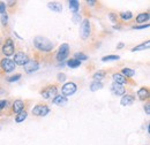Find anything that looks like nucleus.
I'll return each instance as SVG.
<instances>
[{
  "mask_svg": "<svg viewBox=\"0 0 150 145\" xmlns=\"http://www.w3.org/2000/svg\"><path fill=\"white\" fill-rule=\"evenodd\" d=\"M34 45L35 47L42 51V52H51L54 47V44L46 37L43 36H37L34 38Z\"/></svg>",
  "mask_w": 150,
  "mask_h": 145,
  "instance_id": "f257e3e1",
  "label": "nucleus"
},
{
  "mask_svg": "<svg viewBox=\"0 0 150 145\" xmlns=\"http://www.w3.org/2000/svg\"><path fill=\"white\" fill-rule=\"evenodd\" d=\"M144 109H146V113L149 115V114H150V104H149V103H147V104L144 105Z\"/></svg>",
  "mask_w": 150,
  "mask_h": 145,
  "instance_id": "e433bc0d",
  "label": "nucleus"
},
{
  "mask_svg": "<svg viewBox=\"0 0 150 145\" xmlns=\"http://www.w3.org/2000/svg\"><path fill=\"white\" fill-rule=\"evenodd\" d=\"M6 7H7V5H6L5 2L0 1V14H4V13H6Z\"/></svg>",
  "mask_w": 150,
  "mask_h": 145,
  "instance_id": "72a5a7b5",
  "label": "nucleus"
},
{
  "mask_svg": "<svg viewBox=\"0 0 150 145\" xmlns=\"http://www.w3.org/2000/svg\"><path fill=\"white\" fill-rule=\"evenodd\" d=\"M52 103L56 104V105H59V106H64L67 103V97H65L62 94H57L56 97L52 99Z\"/></svg>",
  "mask_w": 150,
  "mask_h": 145,
  "instance_id": "dca6fc26",
  "label": "nucleus"
},
{
  "mask_svg": "<svg viewBox=\"0 0 150 145\" xmlns=\"http://www.w3.org/2000/svg\"><path fill=\"white\" fill-rule=\"evenodd\" d=\"M79 8H80V2H79L77 0H71V1H69V9H71L74 14L77 13Z\"/></svg>",
  "mask_w": 150,
  "mask_h": 145,
  "instance_id": "5701e85b",
  "label": "nucleus"
},
{
  "mask_svg": "<svg viewBox=\"0 0 150 145\" xmlns=\"http://www.w3.org/2000/svg\"><path fill=\"white\" fill-rule=\"evenodd\" d=\"M135 101V97L133 94H124L121 100H120V105L121 106H129Z\"/></svg>",
  "mask_w": 150,
  "mask_h": 145,
  "instance_id": "4468645a",
  "label": "nucleus"
},
{
  "mask_svg": "<svg viewBox=\"0 0 150 145\" xmlns=\"http://www.w3.org/2000/svg\"><path fill=\"white\" fill-rule=\"evenodd\" d=\"M7 105H8V101L7 100H0V111L4 109L5 107H7Z\"/></svg>",
  "mask_w": 150,
  "mask_h": 145,
  "instance_id": "c9c22d12",
  "label": "nucleus"
},
{
  "mask_svg": "<svg viewBox=\"0 0 150 145\" xmlns=\"http://www.w3.org/2000/svg\"><path fill=\"white\" fill-rule=\"evenodd\" d=\"M38 68H39V63H38L36 60H29L24 65V70H25L27 74H31V72H37Z\"/></svg>",
  "mask_w": 150,
  "mask_h": 145,
  "instance_id": "9d476101",
  "label": "nucleus"
},
{
  "mask_svg": "<svg viewBox=\"0 0 150 145\" xmlns=\"http://www.w3.org/2000/svg\"><path fill=\"white\" fill-rule=\"evenodd\" d=\"M149 89L147 87H142L137 91V97L140 100H144V99H149Z\"/></svg>",
  "mask_w": 150,
  "mask_h": 145,
  "instance_id": "2eb2a0df",
  "label": "nucleus"
},
{
  "mask_svg": "<svg viewBox=\"0 0 150 145\" xmlns=\"http://www.w3.org/2000/svg\"><path fill=\"white\" fill-rule=\"evenodd\" d=\"M21 74H16V75H13V76H11V77H8L7 78V82H9V83H12V82H16V81H19L20 78H21Z\"/></svg>",
  "mask_w": 150,
  "mask_h": 145,
  "instance_id": "c85d7f7f",
  "label": "nucleus"
},
{
  "mask_svg": "<svg viewBox=\"0 0 150 145\" xmlns=\"http://www.w3.org/2000/svg\"><path fill=\"white\" fill-rule=\"evenodd\" d=\"M87 4H88L89 6H95L97 2H96L95 0H87Z\"/></svg>",
  "mask_w": 150,
  "mask_h": 145,
  "instance_id": "4c0bfd02",
  "label": "nucleus"
},
{
  "mask_svg": "<svg viewBox=\"0 0 150 145\" xmlns=\"http://www.w3.org/2000/svg\"><path fill=\"white\" fill-rule=\"evenodd\" d=\"M67 66L69 67V68H77V67H80L81 66V61H79V60H76V59H71V60H68L67 61Z\"/></svg>",
  "mask_w": 150,
  "mask_h": 145,
  "instance_id": "b1692460",
  "label": "nucleus"
},
{
  "mask_svg": "<svg viewBox=\"0 0 150 145\" xmlns=\"http://www.w3.org/2000/svg\"><path fill=\"white\" fill-rule=\"evenodd\" d=\"M149 46H150V42H149V40H147L146 43H142V44H140V45H137V46L133 47V49H132V52H137V51H144V50L149 49Z\"/></svg>",
  "mask_w": 150,
  "mask_h": 145,
  "instance_id": "6ab92c4d",
  "label": "nucleus"
},
{
  "mask_svg": "<svg viewBox=\"0 0 150 145\" xmlns=\"http://www.w3.org/2000/svg\"><path fill=\"white\" fill-rule=\"evenodd\" d=\"M68 55H69V45L66 44V43L65 44H61L59 46V50H58V52H57L56 54L57 61L62 62L64 60H66L68 58Z\"/></svg>",
  "mask_w": 150,
  "mask_h": 145,
  "instance_id": "20e7f679",
  "label": "nucleus"
},
{
  "mask_svg": "<svg viewBox=\"0 0 150 145\" xmlns=\"http://www.w3.org/2000/svg\"><path fill=\"white\" fill-rule=\"evenodd\" d=\"M14 63L15 65H19V66H24L28 61H29V58L28 55L25 54L24 52H18L14 54V59H13Z\"/></svg>",
  "mask_w": 150,
  "mask_h": 145,
  "instance_id": "1a4fd4ad",
  "label": "nucleus"
},
{
  "mask_svg": "<svg viewBox=\"0 0 150 145\" xmlns=\"http://www.w3.org/2000/svg\"><path fill=\"white\" fill-rule=\"evenodd\" d=\"M2 53L5 55V58H8L11 55L15 54V46H14V42L12 38H7L2 45V49H1Z\"/></svg>",
  "mask_w": 150,
  "mask_h": 145,
  "instance_id": "7ed1b4c3",
  "label": "nucleus"
},
{
  "mask_svg": "<svg viewBox=\"0 0 150 145\" xmlns=\"http://www.w3.org/2000/svg\"><path fill=\"white\" fill-rule=\"evenodd\" d=\"M124 46H125V44H124V43H119V44L117 45V49H122Z\"/></svg>",
  "mask_w": 150,
  "mask_h": 145,
  "instance_id": "ea45409f",
  "label": "nucleus"
},
{
  "mask_svg": "<svg viewBox=\"0 0 150 145\" xmlns=\"http://www.w3.org/2000/svg\"><path fill=\"white\" fill-rule=\"evenodd\" d=\"M76 89H77V85L75 84L74 82H68L66 84L62 85L61 88V92H62V96H72L76 92Z\"/></svg>",
  "mask_w": 150,
  "mask_h": 145,
  "instance_id": "6e6552de",
  "label": "nucleus"
},
{
  "mask_svg": "<svg viewBox=\"0 0 150 145\" xmlns=\"http://www.w3.org/2000/svg\"><path fill=\"white\" fill-rule=\"evenodd\" d=\"M7 4H8V6H9V7H13L14 5H16V1H8Z\"/></svg>",
  "mask_w": 150,
  "mask_h": 145,
  "instance_id": "58836bf2",
  "label": "nucleus"
},
{
  "mask_svg": "<svg viewBox=\"0 0 150 145\" xmlns=\"http://www.w3.org/2000/svg\"><path fill=\"white\" fill-rule=\"evenodd\" d=\"M150 18L149 13L148 12H146V13H140L136 18H135V21H136V23H144L146 21H148Z\"/></svg>",
  "mask_w": 150,
  "mask_h": 145,
  "instance_id": "a211bd4d",
  "label": "nucleus"
},
{
  "mask_svg": "<svg viewBox=\"0 0 150 145\" xmlns=\"http://www.w3.org/2000/svg\"><path fill=\"white\" fill-rule=\"evenodd\" d=\"M24 106H25V103H24L22 99H16V100H14L13 104H12V112L15 113V114H18L21 111H23Z\"/></svg>",
  "mask_w": 150,
  "mask_h": 145,
  "instance_id": "9b49d317",
  "label": "nucleus"
},
{
  "mask_svg": "<svg viewBox=\"0 0 150 145\" xmlns=\"http://www.w3.org/2000/svg\"><path fill=\"white\" fill-rule=\"evenodd\" d=\"M105 75H106V72L105 70H98V72H96L93 75V78H94L95 82H100L104 77H105Z\"/></svg>",
  "mask_w": 150,
  "mask_h": 145,
  "instance_id": "412c9836",
  "label": "nucleus"
},
{
  "mask_svg": "<svg viewBox=\"0 0 150 145\" xmlns=\"http://www.w3.org/2000/svg\"><path fill=\"white\" fill-rule=\"evenodd\" d=\"M31 112L35 116H45L50 113V107L46 104H37Z\"/></svg>",
  "mask_w": 150,
  "mask_h": 145,
  "instance_id": "423d86ee",
  "label": "nucleus"
},
{
  "mask_svg": "<svg viewBox=\"0 0 150 145\" xmlns=\"http://www.w3.org/2000/svg\"><path fill=\"white\" fill-rule=\"evenodd\" d=\"M103 88V83L102 82H93L90 84V91H97V90H100Z\"/></svg>",
  "mask_w": 150,
  "mask_h": 145,
  "instance_id": "393cba45",
  "label": "nucleus"
},
{
  "mask_svg": "<svg viewBox=\"0 0 150 145\" xmlns=\"http://www.w3.org/2000/svg\"><path fill=\"white\" fill-rule=\"evenodd\" d=\"M109 18H110V20L112 21L113 23H118V16H117L115 13H110L109 14Z\"/></svg>",
  "mask_w": 150,
  "mask_h": 145,
  "instance_id": "473e14b6",
  "label": "nucleus"
},
{
  "mask_svg": "<svg viewBox=\"0 0 150 145\" xmlns=\"http://www.w3.org/2000/svg\"><path fill=\"white\" fill-rule=\"evenodd\" d=\"M74 59L79 60V61H84V60H88V55L82 53V52H79V53H75Z\"/></svg>",
  "mask_w": 150,
  "mask_h": 145,
  "instance_id": "cd10ccee",
  "label": "nucleus"
},
{
  "mask_svg": "<svg viewBox=\"0 0 150 145\" xmlns=\"http://www.w3.org/2000/svg\"><path fill=\"white\" fill-rule=\"evenodd\" d=\"M47 7H49L52 12H56V13H61V11H62V5H61L60 2H57V1L49 2V4H47Z\"/></svg>",
  "mask_w": 150,
  "mask_h": 145,
  "instance_id": "f3484780",
  "label": "nucleus"
},
{
  "mask_svg": "<svg viewBox=\"0 0 150 145\" xmlns=\"http://www.w3.org/2000/svg\"><path fill=\"white\" fill-rule=\"evenodd\" d=\"M90 31H91V27H90V21L88 18H84L81 23V38L82 39H87L90 36Z\"/></svg>",
  "mask_w": 150,
  "mask_h": 145,
  "instance_id": "0eeeda50",
  "label": "nucleus"
},
{
  "mask_svg": "<svg viewBox=\"0 0 150 145\" xmlns=\"http://www.w3.org/2000/svg\"><path fill=\"white\" fill-rule=\"evenodd\" d=\"M57 78H58V82H59V83H62V82L66 81V75H65L64 72H59L58 76H57Z\"/></svg>",
  "mask_w": 150,
  "mask_h": 145,
  "instance_id": "7c9ffc66",
  "label": "nucleus"
},
{
  "mask_svg": "<svg viewBox=\"0 0 150 145\" xmlns=\"http://www.w3.org/2000/svg\"><path fill=\"white\" fill-rule=\"evenodd\" d=\"M146 28H149V24H141V25H134L133 29H136V30H141V29H146Z\"/></svg>",
  "mask_w": 150,
  "mask_h": 145,
  "instance_id": "f704fd0d",
  "label": "nucleus"
},
{
  "mask_svg": "<svg viewBox=\"0 0 150 145\" xmlns=\"http://www.w3.org/2000/svg\"><path fill=\"white\" fill-rule=\"evenodd\" d=\"M111 91H112L113 94H115V96H124L125 92H126V89H125V87L121 85V84L113 83L112 85H111Z\"/></svg>",
  "mask_w": 150,
  "mask_h": 145,
  "instance_id": "f8f14e48",
  "label": "nucleus"
},
{
  "mask_svg": "<svg viewBox=\"0 0 150 145\" xmlns=\"http://www.w3.org/2000/svg\"><path fill=\"white\" fill-rule=\"evenodd\" d=\"M119 59H120L119 55H105V56L102 58V61H104V62H106V61H115V60H119Z\"/></svg>",
  "mask_w": 150,
  "mask_h": 145,
  "instance_id": "bb28decb",
  "label": "nucleus"
},
{
  "mask_svg": "<svg viewBox=\"0 0 150 145\" xmlns=\"http://www.w3.org/2000/svg\"><path fill=\"white\" fill-rule=\"evenodd\" d=\"M1 23H2V25H7V23H8V14L7 13L1 14Z\"/></svg>",
  "mask_w": 150,
  "mask_h": 145,
  "instance_id": "c756f323",
  "label": "nucleus"
},
{
  "mask_svg": "<svg viewBox=\"0 0 150 145\" xmlns=\"http://www.w3.org/2000/svg\"><path fill=\"white\" fill-rule=\"evenodd\" d=\"M119 18H121L122 21H128V20H131L133 18V14H132V12H122V13L119 14Z\"/></svg>",
  "mask_w": 150,
  "mask_h": 145,
  "instance_id": "a878e982",
  "label": "nucleus"
},
{
  "mask_svg": "<svg viewBox=\"0 0 150 145\" xmlns=\"http://www.w3.org/2000/svg\"><path fill=\"white\" fill-rule=\"evenodd\" d=\"M58 94V85L57 84H49L43 88L40 91V96L44 99H53Z\"/></svg>",
  "mask_w": 150,
  "mask_h": 145,
  "instance_id": "f03ea898",
  "label": "nucleus"
},
{
  "mask_svg": "<svg viewBox=\"0 0 150 145\" xmlns=\"http://www.w3.org/2000/svg\"><path fill=\"white\" fill-rule=\"evenodd\" d=\"M72 21H73L74 23H80V21H81V15H80L79 13H75L74 15L72 16Z\"/></svg>",
  "mask_w": 150,
  "mask_h": 145,
  "instance_id": "2f4dec72",
  "label": "nucleus"
},
{
  "mask_svg": "<svg viewBox=\"0 0 150 145\" xmlns=\"http://www.w3.org/2000/svg\"><path fill=\"white\" fill-rule=\"evenodd\" d=\"M121 75H124L126 78H131V77H133L134 75H135V70L134 69H132V68H124L122 70H121V72H120Z\"/></svg>",
  "mask_w": 150,
  "mask_h": 145,
  "instance_id": "4be33fe9",
  "label": "nucleus"
},
{
  "mask_svg": "<svg viewBox=\"0 0 150 145\" xmlns=\"http://www.w3.org/2000/svg\"><path fill=\"white\" fill-rule=\"evenodd\" d=\"M27 116H28V112L27 111H21L20 113H18L16 115H15V121L20 123V122H23L25 119H27Z\"/></svg>",
  "mask_w": 150,
  "mask_h": 145,
  "instance_id": "aec40b11",
  "label": "nucleus"
},
{
  "mask_svg": "<svg viewBox=\"0 0 150 145\" xmlns=\"http://www.w3.org/2000/svg\"><path fill=\"white\" fill-rule=\"evenodd\" d=\"M112 78H113V81H114V83H118V84H121V85L129 83L128 78H126V77H125L124 75H121L120 72H114L112 75Z\"/></svg>",
  "mask_w": 150,
  "mask_h": 145,
  "instance_id": "ddd939ff",
  "label": "nucleus"
},
{
  "mask_svg": "<svg viewBox=\"0 0 150 145\" xmlns=\"http://www.w3.org/2000/svg\"><path fill=\"white\" fill-rule=\"evenodd\" d=\"M0 67H1V69H2V72H12L15 68H16V65L14 63V61L12 60V59H9V58H4V59H1V61H0Z\"/></svg>",
  "mask_w": 150,
  "mask_h": 145,
  "instance_id": "39448f33",
  "label": "nucleus"
}]
</instances>
